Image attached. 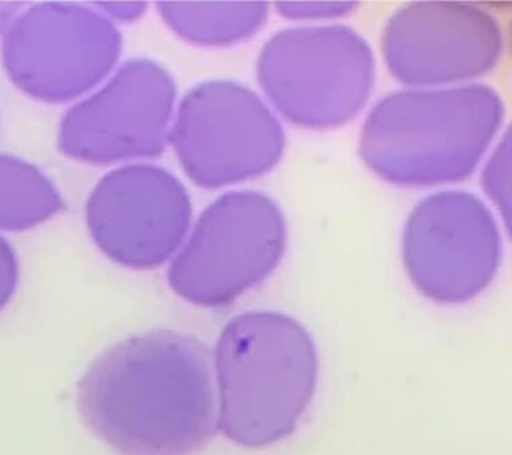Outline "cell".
<instances>
[{"instance_id":"cell-1","label":"cell","mask_w":512,"mask_h":455,"mask_svg":"<svg viewBox=\"0 0 512 455\" xmlns=\"http://www.w3.org/2000/svg\"><path fill=\"white\" fill-rule=\"evenodd\" d=\"M76 403L88 430L119 455H192L219 429L211 350L175 330L108 347L80 378Z\"/></svg>"},{"instance_id":"cell-2","label":"cell","mask_w":512,"mask_h":455,"mask_svg":"<svg viewBox=\"0 0 512 455\" xmlns=\"http://www.w3.org/2000/svg\"><path fill=\"white\" fill-rule=\"evenodd\" d=\"M219 429L259 449L294 433L318 385V353L294 318L250 311L232 318L216 345Z\"/></svg>"},{"instance_id":"cell-3","label":"cell","mask_w":512,"mask_h":455,"mask_svg":"<svg viewBox=\"0 0 512 455\" xmlns=\"http://www.w3.org/2000/svg\"><path fill=\"white\" fill-rule=\"evenodd\" d=\"M122 37L92 5L39 3L2 38L4 70L22 93L46 103L82 99L115 71Z\"/></svg>"},{"instance_id":"cell-4","label":"cell","mask_w":512,"mask_h":455,"mask_svg":"<svg viewBox=\"0 0 512 455\" xmlns=\"http://www.w3.org/2000/svg\"><path fill=\"white\" fill-rule=\"evenodd\" d=\"M176 106L170 73L151 59H131L66 111L59 149L88 165L158 157L170 145Z\"/></svg>"},{"instance_id":"cell-5","label":"cell","mask_w":512,"mask_h":455,"mask_svg":"<svg viewBox=\"0 0 512 455\" xmlns=\"http://www.w3.org/2000/svg\"><path fill=\"white\" fill-rule=\"evenodd\" d=\"M279 231L266 199L223 195L191 226L171 259L167 279L184 301L227 305L266 278L278 258Z\"/></svg>"},{"instance_id":"cell-6","label":"cell","mask_w":512,"mask_h":455,"mask_svg":"<svg viewBox=\"0 0 512 455\" xmlns=\"http://www.w3.org/2000/svg\"><path fill=\"white\" fill-rule=\"evenodd\" d=\"M86 225L96 247L128 269H155L182 247L192 226L183 183L147 162L128 163L100 178L86 202Z\"/></svg>"},{"instance_id":"cell-7","label":"cell","mask_w":512,"mask_h":455,"mask_svg":"<svg viewBox=\"0 0 512 455\" xmlns=\"http://www.w3.org/2000/svg\"><path fill=\"white\" fill-rule=\"evenodd\" d=\"M170 145L184 173L219 187L262 173L275 157L274 122L259 99L234 83H203L176 106Z\"/></svg>"},{"instance_id":"cell-8","label":"cell","mask_w":512,"mask_h":455,"mask_svg":"<svg viewBox=\"0 0 512 455\" xmlns=\"http://www.w3.org/2000/svg\"><path fill=\"white\" fill-rule=\"evenodd\" d=\"M63 197L38 166L0 154V231H26L50 221L63 209Z\"/></svg>"},{"instance_id":"cell-9","label":"cell","mask_w":512,"mask_h":455,"mask_svg":"<svg viewBox=\"0 0 512 455\" xmlns=\"http://www.w3.org/2000/svg\"><path fill=\"white\" fill-rule=\"evenodd\" d=\"M158 13L176 35L196 45L239 41L251 34L263 18L258 5L159 3Z\"/></svg>"},{"instance_id":"cell-10","label":"cell","mask_w":512,"mask_h":455,"mask_svg":"<svg viewBox=\"0 0 512 455\" xmlns=\"http://www.w3.org/2000/svg\"><path fill=\"white\" fill-rule=\"evenodd\" d=\"M20 265L18 254L6 238L0 235V311L14 298L18 289Z\"/></svg>"},{"instance_id":"cell-11","label":"cell","mask_w":512,"mask_h":455,"mask_svg":"<svg viewBox=\"0 0 512 455\" xmlns=\"http://www.w3.org/2000/svg\"><path fill=\"white\" fill-rule=\"evenodd\" d=\"M100 14L112 23H131L138 21L146 13L144 3H96L92 5Z\"/></svg>"},{"instance_id":"cell-12","label":"cell","mask_w":512,"mask_h":455,"mask_svg":"<svg viewBox=\"0 0 512 455\" xmlns=\"http://www.w3.org/2000/svg\"><path fill=\"white\" fill-rule=\"evenodd\" d=\"M20 3H0V38L7 33L8 27L12 25L20 11L23 10Z\"/></svg>"}]
</instances>
